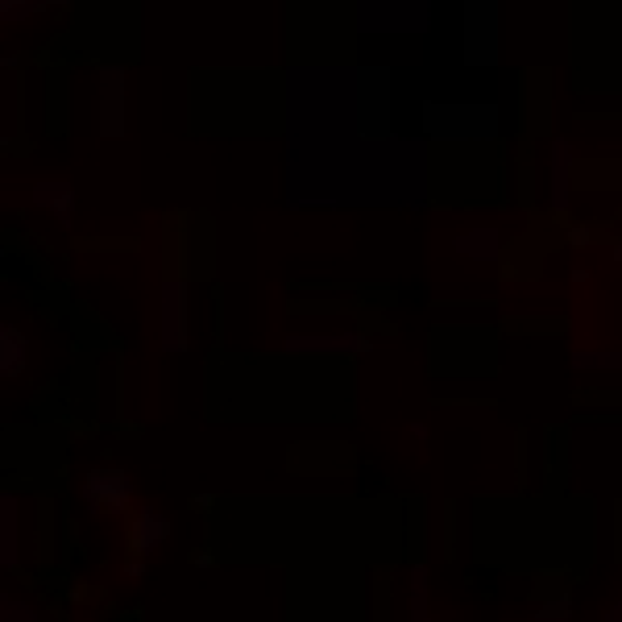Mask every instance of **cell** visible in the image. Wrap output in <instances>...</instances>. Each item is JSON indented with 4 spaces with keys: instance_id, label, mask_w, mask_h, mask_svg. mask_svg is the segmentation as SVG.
Listing matches in <instances>:
<instances>
[{
    "instance_id": "cell-1",
    "label": "cell",
    "mask_w": 622,
    "mask_h": 622,
    "mask_svg": "<svg viewBox=\"0 0 622 622\" xmlns=\"http://www.w3.org/2000/svg\"><path fill=\"white\" fill-rule=\"evenodd\" d=\"M79 502L92 519H121L133 511V482L129 473L117 465H100L88 469L79 482Z\"/></svg>"
},
{
    "instance_id": "cell-2",
    "label": "cell",
    "mask_w": 622,
    "mask_h": 622,
    "mask_svg": "<svg viewBox=\"0 0 622 622\" xmlns=\"http://www.w3.org/2000/svg\"><path fill=\"white\" fill-rule=\"evenodd\" d=\"M166 535H171V519H166L154 502H141L125 515V560H150Z\"/></svg>"
},
{
    "instance_id": "cell-3",
    "label": "cell",
    "mask_w": 622,
    "mask_h": 622,
    "mask_svg": "<svg viewBox=\"0 0 622 622\" xmlns=\"http://www.w3.org/2000/svg\"><path fill=\"white\" fill-rule=\"evenodd\" d=\"M162 353H183L187 349V287L183 282H162Z\"/></svg>"
},
{
    "instance_id": "cell-4",
    "label": "cell",
    "mask_w": 622,
    "mask_h": 622,
    "mask_svg": "<svg viewBox=\"0 0 622 622\" xmlns=\"http://www.w3.org/2000/svg\"><path fill=\"white\" fill-rule=\"evenodd\" d=\"M291 353H370L374 345L357 332H307V336H287Z\"/></svg>"
},
{
    "instance_id": "cell-5",
    "label": "cell",
    "mask_w": 622,
    "mask_h": 622,
    "mask_svg": "<svg viewBox=\"0 0 622 622\" xmlns=\"http://www.w3.org/2000/svg\"><path fill=\"white\" fill-rule=\"evenodd\" d=\"M21 498L17 494H0V564L17 569L21 564Z\"/></svg>"
},
{
    "instance_id": "cell-6",
    "label": "cell",
    "mask_w": 622,
    "mask_h": 622,
    "mask_svg": "<svg viewBox=\"0 0 622 622\" xmlns=\"http://www.w3.org/2000/svg\"><path fill=\"white\" fill-rule=\"evenodd\" d=\"M25 357H30V341L17 324H0V378H21L25 374Z\"/></svg>"
},
{
    "instance_id": "cell-7",
    "label": "cell",
    "mask_w": 622,
    "mask_h": 622,
    "mask_svg": "<svg viewBox=\"0 0 622 622\" xmlns=\"http://www.w3.org/2000/svg\"><path fill=\"white\" fill-rule=\"evenodd\" d=\"M34 204L42 212H50L54 220L63 224V229H71V224H75V191L67 183H38L34 187Z\"/></svg>"
},
{
    "instance_id": "cell-8",
    "label": "cell",
    "mask_w": 622,
    "mask_h": 622,
    "mask_svg": "<svg viewBox=\"0 0 622 622\" xmlns=\"http://www.w3.org/2000/svg\"><path fill=\"white\" fill-rule=\"evenodd\" d=\"M121 92H125L121 71L108 67L100 75V129L104 133H121Z\"/></svg>"
},
{
    "instance_id": "cell-9",
    "label": "cell",
    "mask_w": 622,
    "mask_h": 622,
    "mask_svg": "<svg viewBox=\"0 0 622 622\" xmlns=\"http://www.w3.org/2000/svg\"><path fill=\"white\" fill-rule=\"evenodd\" d=\"M569 171H573V146L564 137L552 141V212L569 208Z\"/></svg>"
},
{
    "instance_id": "cell-10",
    "label": "cell",
    "mask_w": 622,
    "mask_h": 622,
    "mask_svg": "<svg viewBox=\"0 0 622 622\" xmlns=\"http://www.w3.org/2000/svg\"><path fill=\"white\" fill-rule=\"evenodd\" d=\"M407 585H411V618L407 622H432L428 618V593H432V577H428V564H411L407 569Z\"/></svg>"
},
{
    "instance_id": "cell-11",
    "label": "cell",
    "mask_w": 622,
    "mask_h": 622,
    "mask_svg": "<svg viewBox=\"0 0 622 622\" xmlns=\"http://www.w3.org/2000/svg\"><path fill=\"white\" fill-rule=\"evenodd\" d=\"M498 245H502V237L494 229H477V233L457 237V253H461V258H473V262H494Z\"/></svg>"
},
{
    "instance_id": "cell-12",
    "label": "cell",
    "mask_w": 622,
    "mask_h": 622,
    "mask_svg": "<svg viewBox=\"0 0 622 622\" xmlns=\"http://www.w3.org/2000/svg\"><path fill=\"white\" fill-rule=\"evenodd\" d=\"M0 622H42L38 610L21 598V593H0Z\"/></svg>"
},
{
    "instance_id": "cell-13",
    "label": "cell",
    "mask_w": 622,
    "mask_h": 622,
    "mask_svg": "<svg viewBox=\"0 0 622 622\" xmlns=\"http://www.w3.org/2000/svg\"><path fill=\"white\" fill-rule=\"evenodd\" d=\"M573 370H622V353H573Z\"/></svg>"
},
{
    "instance_id": "cell-14",
    "label": "cell",
    "mask_w": 622,
    "mask_h": 622,
    "mask_svg": "<svg viewBox=\"0 0 622 622\" xmlns=\"http://www.w3.org/2000/svg\"><path fill=\"white\" fill-rule=\"evenodd\" d=\"M531 622H573V598H564V593H560V598H552Z\"/></svg>"
},
{
    "instance_id": "cell-15",
    "label": "cell",
    "mask_w": 622,
    "mask_h": 622,
    "mask_svg": "<svg viewBox=\"0 0 622 622\" xmlns=\"http://www.w3.org/2000/svg\"><path fill=\"white\" fill-rule=\"evenodd\" d=\"M34 13H38L34 0H5V5H0V17H5V25H21V21H30Z\"/></svg>"
},
{
    "instance_id": "cell-16",
    "label": "cell",
    "mask_w": 622,
    "mask_h": 622,
    "mask_svg": "<svg viewBox=\"0 0 622 622\" xmlns=\"http://www.w3.org/2000/svg\"><path fill=\"white\" fill-rule=\"evenodd\" d=\"M67 593H71V602H83V606H96V602L104 598V593H100L96 585H88V581H75Z\"/></svg>"
},
{
    "instance_id": "cell-17",
    "label": "cell",
    "mask_w": 622,
    "mask_h": 622,
    "mask_svg": "<svg viewBox=\"0 0 622 622\" xmlns=\"http://www.w3.org/2000/svg\"><path fill=\"white\" fill-rule=\"evenodd\" d=\"M564 237H569V245H577V249L593 245V233L585 229V224H569V233H564Z\"/></svg>"
},
{
    "instance_id": "cell-18",
    "label": "cell",
    "mask_w": 622,
    "mask_h": 622,
    "mask_svg": "<svg viewBox=\"0 0 622 622\" xmlns=\"http://www.w3.org/2000/svg\"><path fill=\"white\" fill-rule=\"evenodd\" d=\"M216 506V494H195L191 498V511H212Z\"/></svg>"
},
{
    "instance_id": "cell-19",
    "label": "cell",
    "mask_w": 622,
    "mask_h": 622,
    "mask_svg": "<svg viewBox=\"0 0 622 622\" xmlns=\"http://www.w3.org/2000/svg\"><path fill=\"white\" fill-rule=\"evenodd\" d=\"M187 560H191V564H216V556H212L208 548H195V552H191Z\"/></svg>"
},
{
    "instance_id": "cell-20",
    "label": "cell",
    "mask_w": 622,
    "mask_h": 622,
    "mask_svg": "<svg viewBox=\"0 0 622 622\" xmlns=\"http://www.w3.org/2000/svg\"><path fill=\"white\" fill-rule=\"evenodd\" d=\"M411 436H415V440H428V423L415 419V423H411Z\"/></svg>"
},
{
    "instance_id": "cell-21",
    "label": "cell",
    "mask_w": 622,
    "mask_h": 622,
    "mask_svg": "<svg viewBox=\"0 0 622 622\" xmlns=\"http://www.w3.org/2000/svg\"><path fill=\"white\" fill-rule=\"evenodd\" d=\"M602 622H622V602H618V606H614V610H610Z\"/></svg>"
},
{
    "instance_id": "cell-22",
    "label": "cell",
    "mask_w": 622,
    "mask_h": 622,
    "mask_svg": "<svg viewBox=\"0 0 622 622\" xmlns=\"http://www.w3.org/2000/svg\"><path fill=\"white\" fill-rule=\"evenodd\" d=\"M610 258H614V262L622 266V241H614V249H610Z\"/></svg>"
}]
</instances>
